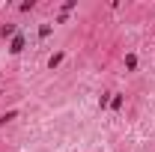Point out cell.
Here are the masks:
<instances>
[{"label":"cell","instance_id":"6da1fadb","mask_svg":"<svg viewBox=\"0 0 155 152\" xmlns=\"http://www.w3.org/2000/svg\"><path fill=\"white\" fill-rule=\"evenodd\" d=\"M9 51H12V54H21V51H24V36H15V39H12Z\"/></svg>","mask_w":155,"mask_h":152},{"label":"cell","instance_id":"277c9868","mask_svg":"<svg viewBox=\"0 0 155 152\" xmlns=\"http://www.w3.org/2000/svg\"><path fill=\"white\" fill-rule=\"evenodd\" d=\"M0 33H3V36H12V33H15V24H6V27H3Z\"/></svg>","mask_w":155,"mask_h":152},{"label":"cell","instance_id":"5b68a950","mask_svg":"<svg viewBox=\"0 0 155 152\" xmlns=\"http://www.w3.org/2000/svg\"><path fill=\"white\" fill-rule=\"evenodd\" d=\"M60 60H63V54H54V57H51V60H48V66H51V69H54V66H57V63H60Z\"/></svg>","mask_w":155,"mask_h":152},{"label":"cell","instance_id":"3957f363","mask_svg":"<svg viewBox=\"0 0 155 152\" xmlns=\"http://www.w3.org/2000/svg\"><path fill=\"white\" fill-rule=\"evenodd\" d=\"M125 66H128V69H134V66H137V57H134V54H128V57H125Z\"/></svg>","mask_w":155,"mask_h":152},{"label":"cell","instance_id":"7a4b0ae2","mask_svg":"<svg viewBox=\"0 0 155 152\" xmlns=\"http://www.w3.org/2000/svg\"><path fill=\"white\" fill-rule=\"evenodd\" d=\"M15 116H18V111H9V114H3V116H0V125H3V122H9V119H15Z\"/></svg>","mask_w":155,"mask_h":152}]
</instances>
